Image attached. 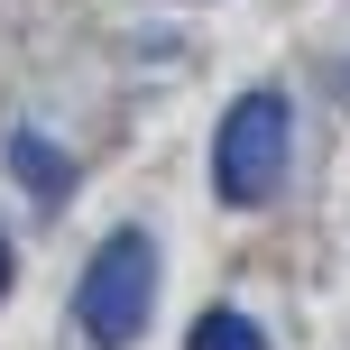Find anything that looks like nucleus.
I'll list each match as a JSON object with an SVG mask.
<instances>
[{
	"instance_id": "nucleus-1",
	"label": "nucleus",
	"mask_w": 350,
	"mask_h": 350,
	"mask_svg": "<svg viewBox=\"0 0 350 350\" xmlns=\"http://www.w3.org/2000/svg\"><path fill=\"white\" fill-rule=\"evenodd\" d=\"M286 166H295V111L286 92H240L212 129V193L230 212H258L286 193Z\"/></svg>"
},
{
	"instance_id": "nucleus-2",
	"label": "nucleus",
	"mask_w": 350,
	"mask_h": 350,
	"mask_svg": "<svg viewBox=\"0 0 350 350\" xmlns=\"http://www.w3.org/2000/svg\"><path fill=\"white\" fill-rule=\"evenodd\" d=\"M148 314H157V240L111 230L74 277V323L92 350H129V341H148Z\"/></svg>"
},
{
	"instance_id": "nucleus-3",
	"label": "nucleus",
	"mask_w": 350,
	"mask_h": 350,
	"mask_svg": "<svg viewBox=\"0 0 350 350\" xmlns=\"http://www.w3.org/2000/svg\"><path fill=\"white\" fill-rule=\"evenodd\" d=\"M10 166H18V185H28L37 203H65L74 193V157L46 139V129H10Z\"/></svg>"
},
{
	"instance_id": "nucleus-4",
	"label": "nucleus",
	"mask_w": 350,
	"mask_h": 350,
	"mask_svg": "<svg viewBox=\"0 0 350 350\" xmlns=\"http://www.w3.org/2000/svg\"><path fill=\"white\" fill-rule=\"evenodd\" d=\"M185 350H267V332L240 314V304H212V314L185 332Z\"/></svg>"
},
{
	"instance_id": "nucleus-5",
	"label": "nucleus",
	"mask_w": 350,
	"mask_h": 350,
	"mask_svg": "<svg viewBox=\"0 0 350 350\" xmlns=\"http://www.w3.org/2000/svg\"><path fill=\"white\" fill-rule=\"evenodd\" d=\"M0 295H10V240H0Z\"/></svg>"
}]
</instances>
